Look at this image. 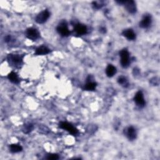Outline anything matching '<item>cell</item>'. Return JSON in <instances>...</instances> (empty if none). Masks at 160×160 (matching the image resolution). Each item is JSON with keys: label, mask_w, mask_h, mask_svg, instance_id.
I'll list each match as a JSON object with an SVG mask.
<instances>
[{"label": "cell", "mask_w": 160, "mask_h": 160, "mask_svg": "<svg viewBox=\"0 0 160 160\" xmlns=\"http://www.w3.org/2000/svg\"><path fill=\"white\" fill-rule=\"evenodd\" d=\"M34 128V126L33 124L31 123H27L25 125H24L23 127L22 131L25 134H28L30 133H31L33 129Z\"/></svg>", "instance_id": "d6986e66"}, {"label": "cell", "mask_w": 160, "mask_h": 160, "mask_svg": "<svg viewBox=\"0 0 160 160\" xmlns=\"http://www.w3.org/2000/svg\"><path fill=\"white\" fill-rule=\"evenodd\" d=\"M50 16V13L48 10H44L40 12L35 18V21L38 24H43L47 22Z\"/></svg>", "instance_id": "8992f818"}, {"label": "cell", "mask_w": 160, "mask_h": 160, "mask_svg": "<svg viewBox=\"0 0 160 160\" xmlns=\"http://www.w3.org/2000/svg\"><path fill=\"white\" fill-rule=\"evenodd\" d=\"M120 56L121 57L120 63L121 66L124 68H127L131 63L129 51L126 48L123 49L120 51Z\"/></svg>", "instance_id": "7a4b0ae2"}, {"label": "cell", "mask_w": 160, "mask_h": 160, "mask_svg": "<svg viewBox=\"0 0 160 160\" xmlns=\"http://www.w3.org/2000/svg\"><path fill=\"white\" fill-rule=\"evenodd\" d=\"M134 101L136 103V105L140 108H143L145 107L146 105V101L144 98V95L142 91H138L134 97Z\"/></svg>", "instance_id": "52a82bcc"}, {"label": "cell", "mask_w": 160, "mask_h": 160, "mask_svg": "<svg viewBox=\"0 0 160 160\" xmlns=\"http://www.w3.org/2000/svg\"><path fill=\"white\" fill-rule=\"evenodd\" d=\"M27 37L32 41H36L40 37V33L38 30L35 28H29L26 31Z\"/></svg>", "instance_id": "ba28073f"}, {"label": "cell", "mask_w": 160, "mask_h": 160, "mask_svg": "<svg viewBox=\"0 0 160 160\" xmlns=\"http://www.w3.org/2000/svg\"><path fill=\"white\" fill-rule=\"evenodd\" d=\"M57 32L63 37H67L71 34V31L68 27V23L65 20L61 21L56 28Z\"/></svg>", "instance_id": "3957f363"}, {"label": "cell", "mask_w": 160, "mask_h": 160, "mask_svg": "<svg viewBox=\"0 0 160 160\" xmlns=\"http://www.w3.org/2000/svg\"><path fill=\"white\" fill-rule=\"evenodd\" d=\"M92 5L94 9L99 10L104 6V3L103 2H93L92 3Z\"/></svg>", "instance_id": "ffe728a7"}, {"label": "cell", "mask_w": 160, "mask_h": 160, "mask_svg": "<svg viewBox=\"0 0 160 160\" xmlns=\"http://www.w3.org/2000/svg\"><path fill=\"white\" fill-rule=\"evenodd\" d=\"M74 31L76 32V33L78 35H84L87 33L88 31V28L86 26L84 25L81 24V23H77L75 25L74 28Z\"/></svg>", "instance_id": "7c38bea8"}, {"label": "cell", "mask_w": 160, "mask_h": 160, "mask_svg": "<svg viewBox=\"0 0 160 160\" xmlns=\"http://www.w3.org/2000/svg\"><path fill=\"white\" fill-rule=\"evenodd\" d=\"M47 159H50V160H56L59 158L58 154H50L48 155V156L46 158Z\"/></svg>", "instance_id": "44dd1931"}, {"label": "cell", "mask_w": 160, "mask_h": 160, "mask_svg": "<svg viewBox=\"0 0 160 160\" xmlns=\"http://www.w3.org/2000/svg\"><path fill=\"white\" fill-rule=\"evenodd\" d=\"M59 126L60 128L66 130V131H68V133H70L72 135L75 136L78 134V129L76 127H75L72 124L68 123V122L62 121L59 123Z\"/></svg>", "instance_id": "277c9868"}, {"label": "cell", "mask_w": 160, "mask_h": 160, "mask_svg": "<svg viewBox=\"0 0 160 160\" xmlns=\"http://www.w3.org/2000/svg\"><path fill=\"white\" fill-rule=\"evenodd\" d=\"M8 78L11 83H13L14 84H18L19 83V77L15 72H11L8 75Z\"/></svg>", "instance_id": "2e32d148"}, {"label": "cell", "mask_w": 160, "mask_h": 160, "mask_svg": "<svg viewBox=\"0 0 160 160\" xmlns=\"http://www.w3.org/2000/svg\"><path fill=\"white\" fill-rule=\"evenodd\" d=\"M117 2L119 4L123 5L125 6V9L128 13L131 14L136 13L137 8L135 2L133 1V0H130V1H117Z\"/></svg>", "instance_id": "5b68a950"}, {"label": "cell", "mask_w": 160, "mask_h": 160, "mask_svg": "<svg viewBox=\"0 0 160 160\" xmlns=\"http://www.w3.org/2000/svg\"><path fill=\"white\" fill-rule=\"evenodd\" d=\"M151 81H154V83H151L154 86H158L159 84V80L157 78H153L151 80Z\"/></svg>", "instance_id": "7402d4cb"}, {"label": "cell", "mask_w": 160, "mask_h": 160, "mask_svg": "<svg viewBox=\"0 0 160 160\" xmlns=\"http://www.w3.org/2000/svg\"><path fill=\"white\" fill-rule=\"evenodd\" d=\"M124 133L128 139L130 141L134 140L137 137L136 129L133 126H129L127 128L125 129Z\"/></svg>", "instance_id": "30bf717a"}, {"label": "cell", "mask_w": 160, "mask_h": 160, "mask_svg": "<svg viewBox=\"0 0 160 160\" xmlns=\"http://www.w3.org/2000/svg\"><path fill=\"white\" fill-rule=\"evenodd\" d=\"M100 31L101 33L105 34V33H106V28H105V27H101L100 29Z\"/></svg>", "instance_id": "d4e9b609"}, {"label": "cell", "mask_w": 160, "mask_h": 160, "mask_svg": "<svg viewBox=\"0 0 160 160\" xmlns=\"http://www.w3.org/2000/svg\"><path fill=\"white\" fill-rule=\"evenodd\" d=\"M117 68L113 64H108L106 69V74L108 77L111 78L117 73Z\"/></svg>", "instance_id": "9a60e30c"}, {"label": "cell", "mask_w": 160, "mask_h": 160, "mask_svg": "<svg viewBox=\"0 0 160 160\" xmlns=\"http://www.w3.org/2000/svg\"><path fill=\"white\" fill-rule=\"evenodd\" d=\"M97 83L93 80V78L91 75L87 78L86 83L83 86V89L86 91H94L96 89Z\"/></svg>", "instance_id": "9c48e42d"}, {"label": "cell", "mask_w": 160, "mask_h": 160, "mask_svg": "<svg viewBox=\"0 0 160 160\" xmlns=\"http://www.w3.org/2000/svg\"><path fill=\"white\" fill-rule=\"evenodd\" d=\"M22 150V146L18 144H12L10 146V151L12 153H17L21 152Z\"/></svg>", "instance_id": "e0dca14e"}, {"label": "cell", "mask_w": 160, "mask_h": 160, "mask_svg": "<svg viewBox=\"0 0 160 160\" xmlns=\"http://www.w3.org/2000/svg\"><path fill=\"white\" fill-rule=\"evenodd\" d=\"M152 23V18L150 14H145L142 19L140 22V27L142 28H148L150 27Z\"/></svg>", "instance_id": "8fae6325"}, {"label": "cell", "mask_w": 160, "mask_h": 160, "mask_svg": "<svg viewBox=\"0 0 160 160\" xmlns=\"http://www.w3.org/2000/svg\"><path fill=\"white\" fill-rule=\"evenodd\" d=\"M122 35L126 38L128 40L133 41L136 39V34L132 29H127L125 30L122 32Z\"/></svg>", "instance_id": "5bb4252c"}, {"label": "cell", "mask_w": 160, "mask_h": 160, "mask_svg": "<svg viewBox=\"0 0 160 160\" xmlns=\"http://www.w3.org/2000/svg\"><path fill=\"white\" fill-rule=\"evenodd\" d=\"M118 83L119 84L124 88H128L129 86V82L127 78L123 76H121L118 78Z\"/></svg>", "instance_id": "ac0fdd59"}, {"label": "cell", "mask_w": 160, "mask_h": 160, "mask_svg": "<svg viewBox=\"0 0 160 160\" xmlns=\"http://www.w3.org/2000/svg\"><path fill=\"white\" fill-rule=\"evenodd\" d=\"M51 52V50L46 46H40L35 50V55H45L49 54Z\"/></svg>", "instance_id": "4fadbf2b"}, {"label": "cell", "mask_w": 160, "mask_h": 160, "mask_svg": "<svg viewBox=\"0 0 160 160\" xmlns=\"http://www.w3.org/2000/svg\"><path fill=\"white\" fill-rule=\"evenodd\" d=\"M139 73H140V71H139V70L138 69V68H134V70H133V74H134V75H137L138 74H139Z\"/></svg>", "instance_id": "cb8c5ba5"}, {"label": "cell", "mask_w": 160, "mask_h": 160, "mask_svg": "<svg viewBox=\"0 0 160 160\" xmlns=\"http://www.w3.org/2000/svg\"><path fill=\"white\" fill-rule=\"evenodd\" d=\"M11 40V37L10 35H7L5 38V41L6 43H10Z\"/></svg>", "instance_id": "603a6c76"}, {"label": "cell", "mask_w": 160, "mask_h": 160, "mask_svg": "<svg viewBox=\"0 0 160 160\" xmlns=\"http://www.w3.org/2000/svg\"><path fill=\"white\" fill-rule=\"evenodd\" d=\"M24 56H21L20 55H13L10 54L8 56V61L11 66L15 68H19L23 63Z\"/></svg>", "instance_id": "6da1fadb"}]
</instances>
